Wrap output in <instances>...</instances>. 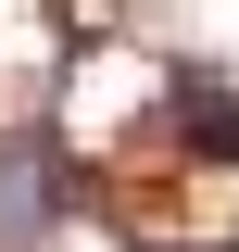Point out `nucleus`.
Instances as JSON below:
<instances>
[{
	"mask_svg": "<svg viewBox=\"0 0 239 252\" xmlns=\"http://www.w3.org/2000/svg\"><path fill=\"white\" fill-rule=\"evenodd\" d=\"M63 202H76L63 139L51 126H13V139H0V252H51L63 240Z\"/></svg>",
	"mask_w": 239,
	"mask_h": 252,
	"instance_id": "f257e3e1",
	"label": "nucleus"
},
{
	"mask_svg": "<svg viewBox=\"0 0 239 252\" xmlns=\"http://www.w3.org/2000/svg\"><path fill=\"white\" fill-rule=\"evenodd\" d=\"M164 126H189L202 164H239V101L214 89V76H177V89H164Z\"/></svg>",
	"mask_w": 239,
	"mask_h": 252,
	"instance_id": "f03ea898",
	"label": "nucleus"
}]
</instances>
